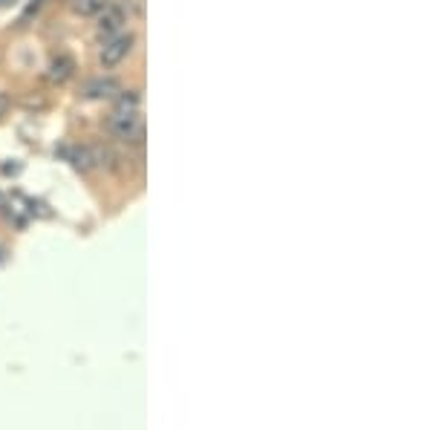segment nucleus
<instances>
[{
    "instance_id": "obj_1",
    "label": "nucleus",
    "mask_w": 433,
    "mask_h": 430,
    "mask_svg": "<svg viewBox=\"0 0 433 430\" xmlns=\"http://www.w3.org/2000/svg\"><path fill=\"white\" fill-rule=\"evenodd\" d=\"M107 130L125 145H139L145 139V121L139 118V113H121L113 110V116L107 118Z\"/></svg>"
},
{
    "instance_id": "obj_2",
    "label": "nucleus",
    "mask_w": 433,
    "mask_h": 430,
    "mask_svg": "<svg viewBox=\"0 0 433 430\" xmlns=\"http://www.w3.org/2000/svg\"><path fill=\"white\" fill-rule=\"evenodd\" d=\"M133 35H113L110 41H104V47H102V55H99V61H102V67H118L121 61H125L128 55H130V49H133Z\"/></svg>"
},
{
    "instance_id": "obj_3",
    "label": "nucleus",
    "mask_w": 433,
    "mask_h": 430,
    "mask_svg": "<svg viewBox=\"0 0 433 430\" xmlns=\"http://www.w3.org/2000/svg\"><path fill=\"white\" fill-rule=\"evenodd\" d=\"M118 81L113 75H99V78H90L81 90V96L90 102H113L118 96Z\"/></svg>"
},
{
    "instance_id": "obj_4",
    "label": "nucleus",
    "mask_w": 433,
    "mask_h": 430,
    "mask_svg": "<svg viewBox=\"0 0 433 430\" xmlns=\"http://www.w3.org/2000/svg\"><path fill=\"white\" fill-rule=\"evenodd\" d=\"M96 18H99V32H104V35L118 32V29L128 23V15H125V9H121L118 4H107Z\"/></svg>"
},
{
    "instance_id": "obj_5",
    "label": "nucleus",
    "mask_w": 433,
    "mask_h": 430,
    "mask_svg": "<svg viewBox=\"0 0 433 430\" xmlns=\"http://www.w3.org/2000/svg\"><path fill=\"white\" fill-rule=\"evenodd\" d=\"M73 73H75V61L70 58V55H55L52 61H49V70H47V78L52 81V84H64V81H70L73 78Z\"/></svg>"
},
{
    "instance_id": "obj_6",
    "label": "nucleus",
    "mask_w": 433,
    "mask_h": 430,
    "mask_svg": "<svg viewBox=\"0 0 433 430\" xmlns=\"http://www.w3.org/2000/svg\"><path fill=\"white\" fill-rule=\"evenodd\" d=\"M67 159L73 162L75 171H92L96 168V156H92V145H75V147H67Z\"/></svg>"
},
{
    "instance_id": "obj_7",
    "label": "nucleus",
    "mask_w": 433,
    "mask_h": 430,
    "mask_svg": "<svg viewBox=\"0 0 433 430\" xmlns=\"http://www.w3.org/2000/svg\"><path fill=\"white\" fill-rule=\"evenodd\" d=\"M110 0H70V9L81 18H96Z\"/></svg>"
},
{
    "instance_id": "obj_8",
    "label": "nucleus",
    "mask_w": 433,
    "mask_h": 430,
    "mask_svg": "<svg viewBox=\"0 0 433 430\" xmlns=\"http://www.w3.org/2000/svg\"><path fill=\"white\" fill-rule=\"evenodd\" d=\"M113 102H116V110L121 113H139V104H142L136 90H118V96Z\"/></svg>"
},
{
    "instance_id": "obj_9",
    "label": "nucleus",
    "mask_w": 433,
    "mask_h": 430,
    "mask_svg": "<svg viewBox=\"0 0 433 430\" xmlns=\"http://www.w3.org/2000/svg\"><path fill=\"white\" fill-rule=\"evenodd\" d=\"M9 110H12V99L6 93H0V118H4Z\"/></svg>"
},
{
    "instance_id": "obj_10",
    "label": "nucleus",
    "mask_w": 433,
    "mask_h": 430,
    "mask_svg": "<svg viewBox=\"0 0 433 430\" xmlns=\"http://www.w3.org/2000/svg\"><path fill=\"white\" fill-rule=\"evenodd\" d=\"M12 4H18V0H0V9H6V6H12Z\"/></svg>"
}]
</instances>
